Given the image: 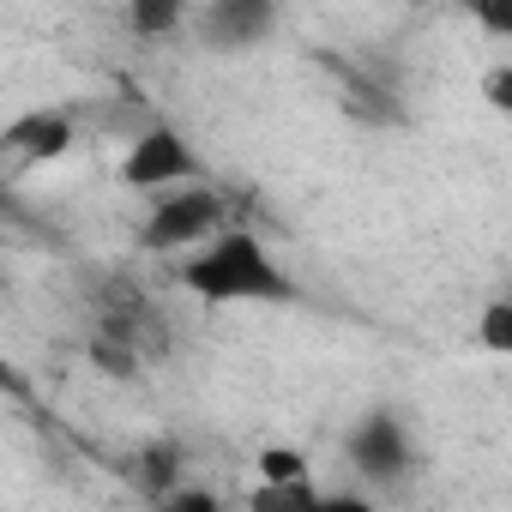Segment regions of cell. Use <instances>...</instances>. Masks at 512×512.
I'll list each match as a JSON object with an SVG mask.
<instances>
[{
    "label": "cell",
    "mask_w": 512,
    "mask_h": 512,
    "mask_svg": "<svg viewBox=\"0 0 512 512\" xmlns=\"http://www.w3.org/2000/svg\"><path fill=\"white\" fill-rule=\"evenodd\" d=\"M175 284L205 308H290L302 296L290 266L278 260V247L253 223H235V217L181 253Z\"/></svg>",
    "instance_id": "obj_1"
},
{
    "label": "cell",
    "mask_w": 512,
    "mask_h": 512,
    "mask_svg": "<svg viewBox=\"0 0 512 512\" xmlns=\"http://www.w3.org/2000/svg\"><path fill=\"white\" fill-rule=\"evenodd\" d=\"M217 223H229V199L199 175V181H181V187L151 193L133 241H139V253H151V260H181V253L199 247Z\"/></svg>",
    "instance_id": "obj_2"
},
{
    "label": "cell",
    "mask_w": 512,
    "mask_h": 512,
    "mask_svg": "<svg viewBox=\"0 0 512 512\" xmlns=\"http://www.w3.org/2000/svg\"><path fill=\"white\" fill-rule=\"evenodd\" d=\"M205 175V157H199V145L175 127V121H145L133 139H127V151H121V163H115V181L127 187V193H163V187H181V181H199Z\"/></svg>",
    "instance_id": "obj_3"
},
{
    "label": "cell",
    "mask_w": 512,
    "mask_h": 512,
    "mask_svg": "<svg viewBox=\"0 0 512 512\" xmlns=\"http://www.w3.org/2000/svg\"><path fill=\"white\" fill-rule=\"evenodd\" d=\"M344 464L368 482V488H398L410 470H416V440H410V422L386 404L362 410L344 434Z\"/></svg>",
    "instance_id": "obj_4"
},
{
    "label": "cell",
    "mask_w": 512,
    "mask_h": 512,
    "mask_svg": "<svg viewBox=\"0 0 512 512\" xmlns=\"http://www.w3.org/2000/svg\"><path fill=\"white\" fill-rule=\"evenodd\" d=\"M284 0H193V37L211 55H253L278 37Z\"/></svg>",
    "instance_id": "obj_5"
},
{
    "label": "cell",
    "mask_w": 512,
    "mask_h": 512,
    "mask_svg": "<svg viewBox=\"0 0 512 512\" xmlns=\"http://www.w3.org/2000/svg\"><path fill=\"white\" fill-rule=\"evenodd\" d=\"M73 145H79V121H73V109H61V103L19 109L7 127H0V163H13V169H49V163H61Z\"/></svg>",
    "instance_id": "obj_6"
},
{
    "label": "cell",
    "mask_w": 512,
    "mask_h": 512,
    "mask_svg": "<svg viewBox=\"0 0 512 512\" xmlns=\"http://www.w3.org/2000/svg\"><path fill=\"white\" fill-rule=\"evenodd\" d=\"M193 31V0H127V37L139 49H169Z\"/></svg>",
    "instance_id": "obj_7"
},
{
    "label": "cell",
    "mask_w": 512,
    "mask_h": 512,
    "mask_svg": "<svg viewBox=\"0 0 512 512\" xmlns=\"http://www.w3.org/2000/svg\"><path fill=\"white\" fill-rule=\"evenodd\" d=\"M253 470H260V482H296V476H314L308 452H302V446H284V440H272V446L253 452Z\"/></svg>",
    "instance_id": "obj_8"
},
{
    "label": "cell",
    "mask_w": 512,
    "mask_h": 512,
    "mask_svg": "<svg viewBox=\"0 0 512 512\" xmlns=\"http://www.w3.org/2000/svg\"><path fill=\"white\" fill-rule=\"evenodd\" d=\"M476 344H482L488 356H512V302H506V296L482 302V314H476Z\"/></svg>",
    "instance_id": "obj_9"
},
{
    "label": "cell",
    "mask_w": 512,
    "mask_h": 512,
    "mask_svg": "<svg viewBox=\"0 0 512 512\" xmlns=\"http://www.w3.org/2000/svg\"><path fill=\"white\" fill-rule=\"evenodd\" d=\"M464 13H470L488 37H512V0H464Z\"/></svg>",
    "instance_id": "obj_10"
},
{
    "label": "cell",
    "mask_w": 512,
    "mask_h": 512,
    "mask_svg": "<svg viewBox=\"0 0 512 512\" xmlns=\"http://www.w3.org/2000/svg\"><path fill=\"white\" fill-rule=\"evenodd\" d=\"M91 356H97V362H103V374H115V380H133V374H139V356H133L127 344L97 338V344H91Z\"/></svg>",
    "instance_id": "obj_11"
},
{
    "label": "cell",
    "mask_w": 512,
    "mask_h": 512,
    "mask_svg": "<svg viewBox=\"0 0 512 512\" xmlns=\"http://www.w3.org/2000/svg\"><path fill=\"white\" fill-rule=\"evenodd\" d=\"M482 97H488V103H494L500 115L512 109V67H506V61H494V67L482 73Z\"/></svg>",
    "instance_id": "obj_12"
},
{
    "label": "cell",
    "mask_w": 512,
    "mask_h": 512,
    "mask_svg": "<svg viewBox=\"0 0 512 512\" xmlns=\"http://www.w3.org/2000/svg\"><path fill=\"white\" fill-rule=\"evenodd\" d=\"M0 386H13V380H7V362H0Z\"/></svg>",
    "instance_id": "obj_13"
},
{
    "label": "cell",
    "mask_w": 512,
    "mask_h": 512,
    "mask_svg": "<svg viewBox=\"0 0 512 512\" xmlns=\"http://www.w3.org/2000/svg\"><path fill=\"white\" fill-rule=\"evenodd\" d=\"M0 169H7V163H0Z\"/></svg>",
    "instance_id": "obj_14"
}]
</instances>
